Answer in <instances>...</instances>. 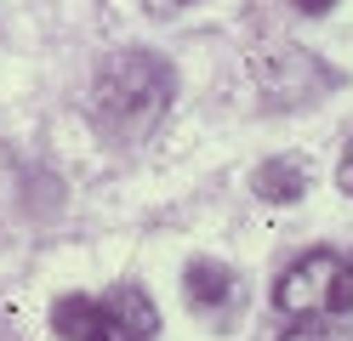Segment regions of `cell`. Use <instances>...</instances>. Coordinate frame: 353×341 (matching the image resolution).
Instances as JSON below:
<instances>
[{"label":"cell","mask_w":353,"mask_h":341,"mask_svg":"<svg viewBox=\"0 0 353 341\" xmlns=\"http://www.w3.org/2000/svg\"><path fill=\"white\" fill-rule=\"evenodd\" d=\"M183 296H188V307L200 313V318H216V324H228V318L239 313V279H234V267L211 262V256L188 262V273H183Z\"/></svg>","instance_id":"cell-4"},{"label":"cell","mask_w":353,"mask_h":341,"mask_svg":"<svg viewBox=\"0 0 353 341\" xmlns=\"http://www.w3.org/2000/svg\"><path fill=\"white\" fill-rule=\"evenodd\" d=\"M171 97H176L171 63H160L154 52H120L92 80V120L114 143H137V136H148L165 120Z\"/></svg>","instance_id":"cell-1"},{"label":"cell","mask_w":353,"mask_h":341,"mask_svg":"<svg viewBox=\"0 0 353 341\" xmlns=\"http://www.w3.org/2000/svg\"><path fill=\"white\" fill-rule=\"evenodd\" d=\"M256 194L274 199V205H291L296 194H307V171L302 159H268V165L256 171Z\"/></svg>","instance_id":"cell-5"},{"label":"cell","mask_w":353,"mask_h":341,"mask_svg":"<svg viewBox=\"0 0 353 341\" xmlns=\"http://www.w3.org/2000/svg\"><path fill=\"white\" fill-rule=\"evenodd\" d=\"M274 307L291 318H342L353 313V256L342 250H307L302 262H291L274 285Z\"/></svg>","instance_id":"cell-3"},{"label":"cell","mask_w":353,"mask_h":341,"mask_svg":"<svg viewBox=\"0 0 353 341\" xmlns=\"http://www.w3.org/2000/svg\"><path fill=\"white\" fill-rule=\"evenodd\" d=\"M52 324L63 341H154L160 313L143 285H114L108 296H57Z\"/></svg>","instance_id":"cell-2"},{"label":"cell","mask_w":353,"mask_h":341,"mask_svg":"<svg viewBox=\"0 0 353 341\" xmlns=\"http://www.w3.org/2000/svg\"><path fill=\"white\" fill-rule=\"evenodd\" d=\"M296 6H302L307 17H319V12H330V6H336V0H296Z\"/></svg>","instance_id":"cell-9"},{"label":"cell","mask_w":353,"mask_h":341,"mask_svg":"<svg viewBox=\"0 0 353 341\" xmlns=\"http://www.w3.org/2000/svg\"><path fill=\"white\" fill-rule=\"evenodd\" d=\"M143 6L154 17H176V12H188V6H200V0H143Z\"/></svg>","instance_id":"cell-7"},{"label":"cell","mask_w":353,"mask_h":341,"mask_svg":"<svg viewBox=\"0 0 353 341\" xmlns=\"http://www.w3.org/2000/svg\"><path fill=\"white\" fill-rule=\"evenodd\" d=\"M336 182H342V194H353V143L342 148V165H336Z\"/></svg>","instance_id":"cell-8"},{"label":"cell","mask_w":353,"mask_h":341,"mask_svg":"<svg viewBox=\"0 0 353 341\" xmlns=\"http://www.w3.org/2000/svg\"><path fill=\"white\" fill-rule=\"evenodd\" d=\"M279 341H353V330L342 324V318H307L302 330H291V335H279Z\"/></svg>","instance_id":"cell-6"}]
</instances>
